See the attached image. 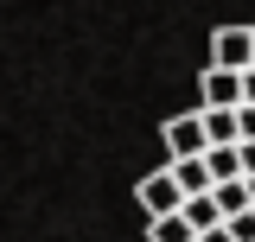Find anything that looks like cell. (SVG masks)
<instances>
[{"label": "cell", "mask_w": 255, "mask_h": 242, "mask_svg": "<svg viewBox=\"0 0 255 242\" xmlns=\"http://www.w3.org/2000/svg\"><path fill=\"white\" fill-rule=\"evenodd\" d=\"M159 147H166V159H198V153H211L204 109H198V115H172L166 127H159Z\"/></svg>", "instance_id": "1"}, {"label": "cell", "mask_w": 255, "mask_h": 242, "mask_svg": "<svg viewBox=\"0 0 255 242\" xmlns=\"http://www.w3.org/2000/svg\"><path fill=\"white\" fill-rule=\"evenodd\" d=\"M134 198H140V211H147V217H179L191 191L179 185V172L166 166V172H147V179L134 185Z\"/></svg>", "instance_id": "2"}, {"label": "cell", "mask_w": 255, "mask_h": 242, "mask_svg": "<svg viewBox=\"0 0 255 242\" xmlns=\"http://www.w3.org/2000/svg\"><path fill=\"white\" fill-rule=\"evenodd\" d=\"M211 64H223V70H255V26H217L211 32Z\"/></svg>", "instance_id": "3"}, {"label": "cell", "mask_w": 255, "mask_h": 242, "mask_svg": "<svg viewBox=\"0 0 255 242\" xmlns=\"http://www.w3.org/2000/svg\"><path fill=\"white\" fill-rule=\"evenodd\" d=\"M198 96H204V109H243V102H249V96H243V70H223V64H204Z\"/></svg>", "instance_id": "4"}, {"label": "cell", "mask_w": 255, "mask_h": 242, "mask_svg": "<svg viewBox=\"0 0 255 242\" xmlns=\"http://www.w3.org/2000/svg\"><path fill=\"white\" fill-rule=\"evenodd\" d=\"M172 172H179V185H185L191 198H198V191H217V172H211V153H198V159H172Z\"/></svg>", "instance_id": "5"}, {"label": "cell", "mask_w": 255, "mask_h": 242, "mask_svg": "<svg viewBox=\"0 0 255 242\" xmlns=\"http://www.w3.org/2000/svg\"><path fill=\"white\" fill-rule=\"evenodd\" d=\"M204 127H211V147H243V115L236 109H204Z\"/></svg>", "instance_id": "6"}, {"label": "cell", "mask_w": 255, "mask_h": 242, "mask_svg": "<svg viewBox=\"0 0 255 242\" xmlns=\"http://www.w3.org/2000/svg\"><path fill=\"white\" fill-rule=\"evenodd\" d=\"M147 242H198V223L185 211L179 217H147Z\"/></svg>", "instance_id": "7"}, {"label": "cell", "mask_w": 255, "mask_h": 242, "mask_svg": "<svg viewBox=\"0 0 255 242\" xmlns=\"http://www.w3.org/2000/svg\"><path fill=\"white\" fill-rule=\"evenodd\" d=\"M217 211H223V223H230V217H243V211H255L249 179H223V185H217Z\"/></svg>", "instance_id": "8"}, {"label": "cell", "mask_w": 255, "mask_h": 242, "mask_svg": "<svg viewBox=\"0 0 255 242\" xmlns=\"http://www.w3.org/2000/svg\"><path fill=\"white\" fill-rule=\"evenodd\" d=\"M185 217L198 223V236H204V230H217V223H223V211H217V191H198V198H185Z\"/></svg>", "instance_id": "9"}, {"label": "cell", "mask_w": 255, "mask_h": 242, "mask_svg": "<svg viewBox=\"0 0 255 242\" xmlns=\"http://www.w3.org/2000/svg\"><path fill=\"white\" fill-rule=\"evenodd\" d=\"M211 172H217V185H223V179H249L243 147H211Z\"/></svg>", "instance_id": "10"}, {"label": "cell", "mask_w": 255, "mask_h": 242, "mask_svg": "<svg viewBox=\"0 0 255 242\" xmlns=\"http://www.w3.org/2000/svg\"><path fill=\"white\" fill-rule=\"evenodd\" d=\"M230 236H236V242H255V211H243V217H230Z\"/></svg>", "instance_id": "11"}, {"label": "cell", "mask_w": 255, "mask_h": 242, "mask_svg": "<svg viewBox=\"0 0 255 242\" xmlns=\"http://www.w3.org/2000/svg\"><path fill=\"white\" fill-rule=\"evenodd\" d=\"M198 242H236V236H230V223H217V230H204Z\"/></svg>", "instance_id": "12"}, {"label": "cell", "mask_w": 255, "mask_h": 242, "mask_svg": "<svg viewBox=\"0 0 255 242\" xmlns=\"http://www.w3.org/2000/svg\"><path fill=\"white\" fill-rule=\"evenodd\" d=\"M243 166H249V172H255V140H243Z\"/></svg>", "instance_id": "13"}, {"label": "cell", "mask_w": 255, "mask_h": 242, "mask_svg": "<svg viewBox=\"0 0 255 242\" xmlns=\"http://www.w3.org/2000/svg\"><path fill=\"white\" fill-rule=\"evenodd\" d=\"M249 191H255V172H249Z\"/></svg>", "instance_id": "14"}]
</instances>
